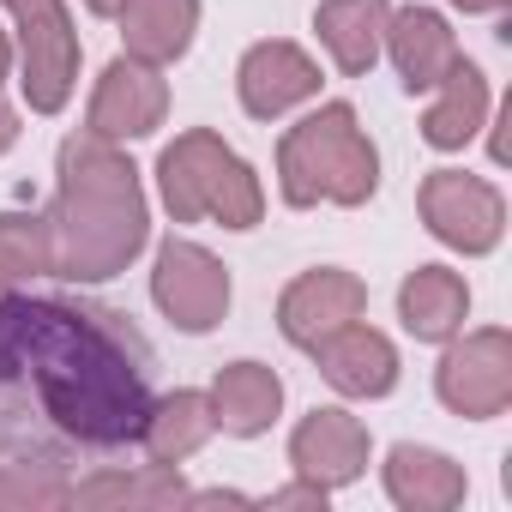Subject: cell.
<instances>
[{
  "instance_id": "f546056e",
  "label": "cell",
  "mask_w": 512,
  "mask_h": 512,
  "mask_svg": "<svg viewBox=\"0 0 512 512\" xmlns=\"http://www.w3.org/2000/svg\"><path fill=\"white\" fill-rule=\"evenodd\" d=\"M85 7H91L97 19H115V7H121V0H85Z\"/></svg>"
},
{
  "instance_id": "3957f363",
  "label": "cell",
  "mask_w": 512,
  "mask_h": 512,
  "mask_svg": "<svg viewBox=\"0 0 512 512\" xmlns=\"http://www.w3.org/2000/svg\"><path fill=\"white\" fill-rule=\"evenodd\" d=\"M380 187V151L362 133L350 103H320L308 121H296L278 139V193L284 205L308 211V205H368Z\"/></svg>"
},
{
  "instance_id": "9c48e42d",
  "label": "cell",
  "mask_w": 512,
  "mask_h": 512,
  "mask_svg": "<svg viewBox=\"0 0 512 512\" xmlns=\"http://www.w3.org/2000/svg\"><path fill=\"white\" fill-rule=\"evenodd\" d=\"M169 115V85H163V67L139 61V55H115L91 91V115H85V133L97 139H145L157 133Z\"/></svg>"
},
{
  "instance_id": "ffe728a7",
  "label": "cell",
  "mask_w": 512,
  "mask_h": 512,
  "mask_svg": "<svg viewBox=\"0 0 512 512\" xmlns=\"http://www.w3.org/2000/svg\"><path fill=\"white\" fill-rule=\"evenodd\" d=\"M440 97L428 103V115H422V139L434 145V151H464L482 127H488V79H482V67H470L464 55L452 61V73L434 85Z\"/></svg>"
},
{
  "instance_id": "30bf717a",
  "label": "cell",
  "mask_w": 512,
  "mask_h": 512,
  "mask_svg": "<svg viewBox=\"0 0 512 512\" xmlns=\"http://www.w3.org/2000/svg\"><path fill=\"white\" fill-rule=\"evenodd\" d=\"M362 314H368V284L338 266H314L278 296V332L296 350H314L320 338H332L338 326H350Z\"/></svg>"
},
{
  "instance_id": "8fae6325",
  "label": "cell",
  "mask_w": 512,
  "mask_h": 512,
  "mask_svg": "<svg viewBox=\"0 0 512 512\" xmlns=\"http://www.w3.org/2000/svg\"><path fill=\"white\" fill-rule=\"evenodd\" d=\"M235 97H241V109H247L253 121H278V115H290L296 103L320 97V67H314L308 49H296V43H284V37L253 43V49L241 55V67H235Z\"/></svg>"
},
{
  "instance_id": "603a6c76",
  "label": "cell",
  "mask_w": 512,
  "mask_h": 512,
  "mask_svg": "<svg viewBox=\"0 0 512 512\" xmlns=\"http://www.w3.org/2000/svg\"><path fill=\"white\" fill-rule=\"evenodd\" d=\"M55 272V241L49 217L37 211H0V284H25Z\"/></svg>"
},
{
  "instance_id": "4fadbf2b",
  "label": "cell",
  "mask_w": 512,
  "mask_h": 512,
  "mask_svg": "<svg viewBox=\"0 0 512 512\" xmlns=\"http://www.w3.org/2000/svg\"><path fill=\"white\" fill-rule=\"evenodd\" d=\"M314 362H320L326 386L344 392V398H386L398 386V350H392V338L374 332V326H362V320H350L332 338H320Z\"/></svg>"
},
{
  "instance_id": "2e32d148",
  "label": "cell",
  "mask_w": 512,
  "mask_h": 512,
  "mask_svg": "<svg viewBox=\"0 0 512 512\" xmlns=\"http://www.w3.org/2000/svg\"><path fill=\"white\" fill-rule=\"evenodd\" d=\"M386 19H392V0H320L314 31H320V43L344 79L374 73V61L386 49Z\"/></svg>"
},
{
  "instance_id": "83f0119b",
  "label": "cell",
  "mask_w": 512,
  "mask_h": 512,
  "mask_svg": "<svg viewBox=\"0 0 512 512\" xmlns=\"http://www.w3.org/2000/svg\"><path fill=\"white\" fill-rule=\"evenodd\" d=\"M452 7H458V13H506L512 0H452Z\"/></svg>"
},
{
  "instance_id": "7a4b0ae2",
  "label": "cell",
  "mask_w": 512,
  "mask_h": 512,
  "mask_svg": "<svg viewBox=\"0 0 512 512\" xmlns=\"http://www.w3.org/2000/svg\"><path fill=\"white\" fill-rule=\"evenodd\" d=\"M55 205H49V241H55V278L67 284H103L121 278L151 235L145 187L127 151L85 133L61 145L55 163Z\"/></svg>"
},
{
  "instance_id": "5b68a950",
  "label": "cell",
  "mask_w": 512,
  "mask_h": 512,
  "mask_svg": "<svg viewBox=\"0 0 512 512\" xmlns=\"http://www.w3.org/2000/svg\"><path fill=\"white\" fill-rule=\"evenodd\" d=\"M19 25V91L31 115H61L79 85V31L61 0H0Z\"/></svg>"
},
{
  "instance_id": "44dd1931",
  "label": "cell",
  "mask_w": 512,
  "mask_h": 512,
  "mask_svg": "<svg viewBox=\"0 0 512 512\" xmlns=\"http://www.w3.org/2000/svg\"><path fill=\"white\" fill-rule=\"evenodd\" d=\"M211 434H217L211 398H205V392H169V398L151 404V416H145V428H139V452H145V464H181V458H193Z\"/></svg>"
},
{
  "instance_id": "e0dca14e",
  "label": "cell",
  "mask_w": 512,
  "mask_h": 512,
  "mask_svg": "<svg viewBox=\"0 0 512 512\" xmlns=\"http://www.w3.org/2000/svg\"><path fill=\"white\" fill-rule=\"evenodd\" d=\"M398 320L416 344H446L470 320V290L452 266H416L398 290Z\"/></svg>"
},
{
  "instance_id": "f1b7e54d",
  "label": "cell",
  "mask_w": 512,
  "mask_h": 512,
  "mask_svg": "<svg viewBox=\"0 0 512 512\" xmlns=\"http://www.w3.org/2000/svg\"><path fill=\"white\" fill-rule=\"evenodd\" d=\"M7 73H13V43H7V31H0V85H7Z\"/></svg>"
},
{
  "instance_id": "7402d4cb",
  "label": "cell",
  "mask_w": 512,
  "mask_h": 512,
  "mask_svg": "<svg viewBox=\"0 0 512 512\" xmlns=\"http://www.w3.org/2000/svg\"><path fill=\"white\" fill-rule=\"evenodd\" d=\"M73 506H187V482L181 464H139V470H115L103 464L91 482H73Z\"/></svg>"
},
{
  "instance_id": "5bb4252c",
  "label": "cell",
  "mask_w": 512,
  "mask_h": 512,
  "mask_svg": "<svg viewBox=\"0 0 512 512\" xmlns=\"http://www.w3.org/2000/svg\"><path fill=\"white\" fill-rule=\"evenodd\" d=\"M386 55H392V67H398V85H404L410 97H422V91H434V85L452 73L458 37H452V25H446L440 13L404 7V13L386 19Z\"/></svg>"
},
{
  "instance_id": "484cf974",
  "label": "cell",
  "mask_w": 512,
  "mask_h": 512,
  "mask_svg": "<svg viewBox=\"0 0 512 512\" xmlns=\"http://www.w3.org/2000/svg\"><path fill=\"white\" fill-rule=\"evenodd\" d=\"M187 506H247V494H235V488H205V494H187Z\"/></svg>"
},
{
  "instance_id": "7c38bea8",
  "label": "cell",
  "mask_w": 512,
  "mask_h": 512,
  "mask_svg": "<svg viewBox=\"0 0 512 512\" xmlns=\"http://www.w3.org/2000/svg\"><path fill=\"white\" fill-rule=\"evenodd\" d=\"M290 464H296V476H308L320 488H344L368 470V428L338 404L308 410L290 434Z\"/></svg>"
},
{
  "instance_id": "d6986e66",
  "label": "cell",
  "mask_w": 512,
  "mask_h": 512,
  "mask_svg": "<svg viewBox=\"0 0 512 512\" xmlns=\"http://www.w3.org/2000/svg\"><path fill=\"white\" fill-rule=\"evenodd\" d=\"M121 19V43L127 55L151 61V67H169L193 49V31H199V0H121L115 7Z\"/></svg>"
},
{
  "instance_id": "ac0fdd59",
  "label": "cell",
  "mask_w": 512,
  "mask_h": 512,
  "mask_svg": "<svg viewBox=\"0 0 512 512\" xmlns=\"http://www.w3.org/2000/svg\"><path fill=\"white\" fill-rule=\"evenodd\" d=\"M464 464H452L446 452L434 446H392L386 452V494L404 506V512H452L464 506Z\"/></svg>"
},
{
  "instance_id": "4316f807",
  "label": "cell",
  "mask_w": 512,
  "mask_h": 512,
  "mask_svg": "<svg viewBox=\"0 0 512 512\" xmlns=\"http://www.w3.org/2000/svg\"><path fill=\"white\" fill-rule=\"evenodd\" d=\"M13 145H19V115H13L7 103H0V157H7Z\"/></svg>"
},
{
  "instance_id": "8992f818",
  "label": "cell",
  "mask_w": 512,
  "mask_h": 512,
  "mask_svg": "<svg viewBox=\"0 0 512 512\" xmlns=\"http://www.w3.org/2000/svg\"><path fill=\"white\" fill-rule=\"evenodd\" d=\"M434 392L452 416L488 422L512 404V332L482 326V332H452L446 356L434 368Z\"/></svg>"
},
{
  "instance_id": "52a82bcc",
  "label": "cell",
  "mask_w": 512,
  "mask_h": 512,
  "mask_svg": "<svg viewBox=\"0 0 512 512\" xmlns=\"http://www.w3.org/2000/svg\"><path fill=\"white\" fill-rule=\"evenodd\" d=\"M416 205H422V223L434 241L458 247V253H494L500 235H506V199L494 181L470 175V169H434L422 175L416 187Z\"/></svg>"
},
{
  "instance_id": "d4e9b609",
  "label": "cell",
  "mask_w": 512,
  "mask_h": 512,
  "mask_svg": "<svg viewBox=\"0 0 512 512\" xmlns=\"http://www.w3.org/2000/svg\"><path fill=\"white\" fill-rule=\"evenodd\" d=\"M326 494H332V488H320V482H308V476H302V482L278 488V494H272V506H326Z\"/></svg>"
},
{
  "instance_id": "4dcf8cb0",
  "label": "cell",
  "mask_w": 512,
  "mask_h": 512,
  "mask_svg": "<svg viewBox=\"0 0 512 512\" xmlns=\"http://www.w3.org/2000/svg\"><path fill=\"white\" fill-rule=\"evenodd\" d=\"M0 296H7V284H0Z\"/></svg>"
},
{
  "instance_id": "277c9868",
  "label": "cell",
  "mask_w": 512,
  "mask_h": 512,
  "mask_svg": "<svg viewBox=\"0 0 512 512\" xmlns=\"http://www.w3.org/2000/svg\"><path fill=\"white\" fill-rule=\"evenodd\" d=\"M157 187L175 223H223V229H253L266 217V193L253 175L211 127H187L175 133V145H163L157 157Z\"/></svg>"
},
{
  "instance_id": "ba28073f",
  "label": "cell",
  "mask_w": 512,
  "mask_h": 512,
  "mask_svg": "<svg viewBox=\"0 0 512 512\" xmlns=\"http://www.w3.org/2000/svg\"><path fill=\"white\" fill-rule=\"evenodd\" d=\"M151 302L163 308L169 326L181 332H211L229 314V272L217 253H205L199 241L169 235L157 247V272H151Z\"/></svg>"
},
{
  "instance_id": "6da1fadb",
  "label": "cell",
  "mask_w": 512,
  "mask_h": 512,
  "mask_svg": "<svg viewBox=\"0 0 512 512\" xmlns=\"http://www.w3.org/2000/svg\"><path fill=\"white\" fill-rule=\"evenodd\" d=\"M133 314L85 296H0V458L103 464L139 446L157 404Z\"/></svg>"
},
{
  "instance_id": "9a60e30c",
  "label": "cell",
  "mask_w": 512,
  "mask_h": 512,
  "mask_svg": "<svg viewBox=\"0 0 512 512\" xmlns=\"http://www.w3.org/2000/svg\"><path fill=\"white\" fill-rule=\"evenodd\" d=\"M211 422L223 428V434H235V440H253V434H266L272 422H278V410H284V380H278V368H266V362H229V368H217V380H211Z\"/></svg>"
},
{
  "instance_id": "cb8c5ba5",
  "label": "cell",
  "mask_w": 512,
  "mask_h": 512,
  "mask_svg": "<svg viewBox=\"0 0 512 512\" xmlns=\"http://www.w3.org/2000/svg\"><path fill=\"white\" fill-rule=\"evenodd\" d=\"M55 506H73L67 470L0 458V512H55Z\"/></svg>"
}]
</instances>
